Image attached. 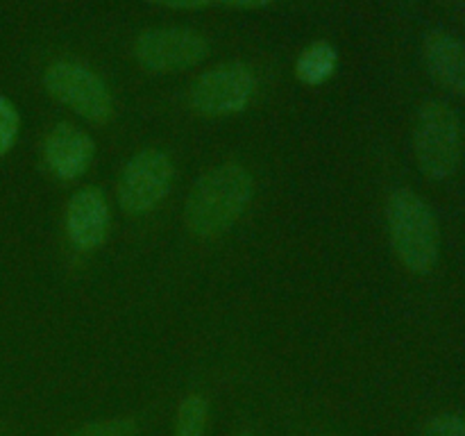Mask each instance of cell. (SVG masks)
<instances>
[{"label":"cell","instance_id":"obj_5","mask_svg":"<svg viewBox=\"0 0 465 436\" xmlns=\"http://www.w3.org/2000/svg\"><path fill=\"white\" fill-rule=\"evenodd\" d=\"M257 73L243 62H225L204 71L191 84L189 104L195 114L223 118L241 114L257 94Z\"/></svg>","mask_w":465,"mask_h":436},{"label":"cell","instance_id":"obj_3","mask_svg":"<svg viewBox=\"0 0 465 436\" xmlns=\"http://www.w3.org/2000/svg\"><path fill=\"white\" fill-rule=\"evenodd\" d=\"M461 118L443 100H430L418 109L413 123V154L431 180H445L461 162Z\"/></svg>","mask_w":465,"mask_h":436},{"label":"cell","instance_id":"obj_7","mask_svg":"<svg viewBox=\"0 0 465 436\" xmlns=\"http://www.w3.org/2000/svg\"><path fill=\"white\" fill-rule=\"evenodd\" d=\"M209 54V41L189 27H150L134 41V57L153 73H180Z\"/></svg>","mask_w":465,"mask_h":436},{"label":"cell","instance_id":"obj_6","mask_svg":"<svg viewBox=\"0 0 465 436\" xmlns=\"http://www.w3.org/2000/svg\"><path fill=\"white\" fill-rule=\"evenodd\" d=\"M175 166L171 154L159 148H143L130 157L118 177L116 198L127 216H143L157 209L171 193Z\"/></svg>","mask_w":465,"mask_h":436},{"label":"cell","instance_id":"obj_15","mask_svg":"<svg viewBox=\"0 0 465 436\" xmlns=\"http://www.w3.org/2000/svg\"><path fill=\"white\" fill-rule=\"evenodd\" d=\"M420 436H465V418L461 413H439L427 422Z\"/></svg>","mask_w":465,"mask_h":436},{"label":"cell","instance_id":"obj_14","mask_svg":"<svg viewBox=\"0 0 465 436\" xmlns=\"http://www.w3.org/2000/svg\"><path fill=\"white\" fill-rule=\"evenodd\" d=\"M18 132H21V114L7 95L0 94V159L14 148Z\"/></svg>","mask_w":465,"mask_h":436},{"label":"cell","instance_id":"obj_2","mask_svg":"<svg viewBox=\"0 0 465 436\" xmlns=\"http://www.w3.org/2000/svg\"><path fill=\"white\" fill-rule=\"evenodd\" d=\"M386 225L395 257L407 271L425 275L439 262L440 230L425 198L411 189H398L386 203Z\"/></svg>","mask_w":465,"mask_h":436},{"label":"cell","instance_id":"obj_17","mask_svg":"<svg viewBox=\"0 0 465 436\" xmlns=\"http://www.w3.org/2000/svg\"><path fill=\"white\" fill-rule=\"evenodd\" d=\"M216 3L227 5V7L234 9H263L268 5H272L275 0H216Z\"/></svg>","mask_w":465,"mask_h":436},{"label":"cell","instance_id":"obj_10","mask_svg":"<svg viewBox=\"0 0 465 436\" xmlns=\"http://www.w3.org/2000/svg\"><path fill=\"white\" fill-rule=\"evenodd\" d=\"M425 62L439 84L454 94L465 95V44L445 30H434L427 35Z\"/></svg>","mask_w":465,"mask_h":436},{"label":"cell","instance_id":"obj_18","mask_svg":"<svg viewBox=\"0 0 465 436\" xmlns=\"http://www.w3.org/2000/svg\"><path fill=\"white\" fill-rule=\"evenodd\" d=\"M241 436H252V434H241Z\"/></svg>","mask_w":465,"mask_h":436},{"label":"cell","instance_id":"obj_9","mask_svg":"<svg viewBox=\"0 0 465 436\" xmlns=\"http://www.w3.org/2000/svg\"><path fill=\"white\" fill-rule=\"evenodd\" d=\"M112 213L98 186H82L66 204V234L73 248L82 253L98 250L107 241Z\"/></svg>","mask_w":465,"mask_h":436},{"label":"cell","instance_id":"obj_1","mask_svg":"<svg viewBox=\"0 0 465 436\" xmlns=\"http://www.w3.org/2000/svg\"><path fill=\"white\" fill-rule=\"evenodd\" d=\"M254 195V180L241 164H221L195 180L186 195L184 223L200 239L221 236L230 230Z\"/></svg>","mask_w":465,"mask_h":436},{"label":"cell","instance_id":"obj_12","mask_svg":"<svg viewBox=\"0 0 465 436\" xmlns=\"http://www.w3.org/2000/svg\"><path fill=\"white\" fill-rule=\"evenodd\" d=\"M209 402L203 393L186 395L175 413L173 436H207Z\"/></svg>","mask_w":465,"mask_h":436},{"label":"cell","instance_id":"obj_13","mask_svg":"<svg viewBox=\"0 0 465 436\" xmlns=\"http://www.w3.org/2000/svg\"><path fill=\"white\" fill-rule=\"evenodd\" d=\"M66 436H139V425L132 418H107L86 422Z\"/></svg>","mask_w":465,"mask_h":436},{"label":"cell","instance_id":"obj_11","mask_svg":"<svg viewBox=\"0 0 465 436\" xmlns=\"http://www.w3.org/2000/svg\"><path fill=\"white\" fill-rule=\"evenodd\" d=\"M339 68V50L330 41H313L300 53L295 62V75L302 84H325Z\"/></svg>","mask_w":465,"mask_h":436},{"label":"cell","instance_id":"obj_16","mask_svg":"<svg viewBox=\"0 0 465 436\" xmlns=\"http://www.w3.org/2000/svg\"><path fill=\"white\" fill-rule=\"evenodd\" d=\"M153 5H162L168 9H186V12H193V9L207 7L212 0H148Z\"/></svg>","mask_w":465,"mask_h":436},{"label":"cell","instance_id":"obj_4","mask_svg":"<svg viewBox=\"0 0 465 436\" xmlns=\"http://www.w3.org/2000/svg\"><path fill=\"white\" fill-rule=\"evenodd\" d=\"M44 86L57 103L91 123H109L114 116V95L103 77L73 59H57L44 73Z\"/></svg>","mask_w":465,"mask_h":436},{"label":"cell","instance_id":"obj_8","mask_svg":"<svg viewBox=\"0 0 465 436\" xmlns=\"http://www.w3.org/2000/svg\"><path fill=\"white\" fill-rule=\"evenodd\" d=\"M95 157V144L89 132L73 123H57L44 139V164L57 180H80Z\"/></svg>","mask_w":465,"mask_h":436}]
</instances>
